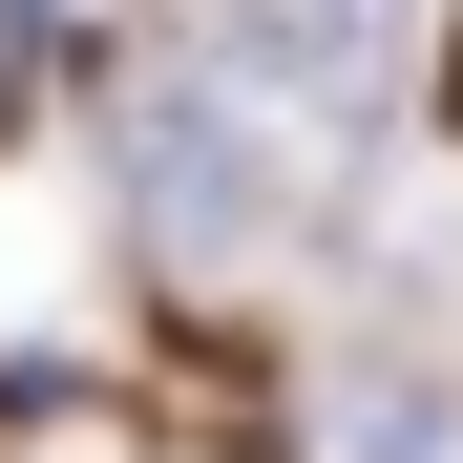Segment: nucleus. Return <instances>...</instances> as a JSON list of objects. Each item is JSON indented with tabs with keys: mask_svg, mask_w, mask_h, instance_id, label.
Wrapping results in <instances>:
<instances>
[{
	"mask_svg": "<svg viewBox=\"0 0 463 463\" xmlns=\"http://www.w3.org/2000/svg\"><path fill=\"white\" fill-rule=\"evenodd\" d=\"M232 43H253L274 85H358V0H253Z\"/></svg>",
	"mask_w": 463,
	"mask_h": 463,
	"instance_id": "obj_1",
	"label": "nucleus"
},
{
	"mask_svg": "<svg viewBox=\"0 0 463 463\" xmlns=\"http://www.w3.org/2000/svg\"><path fill=\"white\" fill-rule=\"evenodd\" d=\"M442 127H463V22H442Z\"/></svg>",
	"mask_w": 463,
	"mask_h": 463,
	"instance_id": "obj_2",
	"label": "nucleus"
}]
</instances>
